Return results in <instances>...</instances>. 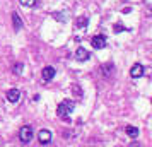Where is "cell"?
Instances as JSON below:
<instances>
[{"mask_svg":"<svg viewBox=\"0 0 152 147\" xmlns=\"http://www.w3.org/2000/svg\"><path fill=\"white\" fill-rule=\"evenodd\" d=\"M74 108H75V103H74V101H70V99H63L62 103L56 106V115H58L60 118H69L70 113L74 111Z\"/></svg>","mask_w":152,"mask_h":147,"instance_id":"cell-1","label":"cell"},{"mask_svg":"<svg viewBox=\"0 0 152 147\" xmlns=\"http://www.w3.org/2000/svg\"><path fill=\"white\" fill-rule=\"evenodd\" d=\"M19 140H21L22 144H29L33 140V127L31 125L21 127V130H19Z\"/></svg>","mask_w":152,"mask_h":147,"instance_id":"cell-2","label":"cell"},{"mask_svg":"<svg viewBox=\"0 0 152 147\" xmlns=\"http://www.w3.org/2000/svg\"><path fill=\"white\" fill-rule=\"evenodd\" d=\"M106 36L104 34H97L92 38V41H91V45H92V48H96V50H103L104 46H106Z\"/></svg>","mask_w":152,"mask_h":147,"instance_id":"cell-3","label":"cell"},{"mask_svg":"<svg viewBox=\"0 0 152 147\" xmlns=\"http://www.w3.org/2000/svg\"><path fill=\"white\" fill-rule=\"evenodd\" d=\"M38 140H39V144H41V146L50 144V142H51V132L46 130V128L39 130V132H38Z\"/></svg>","mask_w":152,"mask_h":147,"instance_id":"cell-4","label":"cell"},{"mask_svg":"<svg viewBox=\"0 0 152 147\" xmlns=\"http://www.w3.org/2000/svg\"><path fill=\"white\" fill-rule=\"evenodd\" d=\"M142 75H144V65H142V63H135L130 69V77L138 79V77H142Z\"/></svg>","mask_w":152,"mask_h":147,"instance_id":"cell-5","label":"cell"},{"mask_svg":"<svg viewBox=\"0 0 152 147\" xmlns=\"http://www.w3.org/2000/svg\"><path fill=\"white\" fill-rule=\"evenodd\" d=\"M56 75V70L53 69V67H45L41 72V77L43 80H46V82H50V80H53V77Z\"/></svg>","mask_w":152,"mask_h":147,"instance_id":"cell-6","label":"cell"},{"mask_svg":"<svg viewBox=\"0 0 152 147\" xmlns=\"http://www.w3.org/2000/svg\"><path fill=\"white\" fill-rule=\"evenodd\" d=\"M19 99H21V91L19 89H10V91H7V101L9 103H19Z\"/></svg>","mask_w":152,"mask_h":147,"instance_id":"cell-7","label":"cell"},{"mask_svg":"<svg viewBox=\"0 0 152 147\" xmlns=\"http://www.w3.org/2000/svg\"><path fill=\"white\" fill-rule=\"evenodd\" d=\"M75 58L79 60V62H86V60H89L91 58V53L87 51L86 48H77V51H75Z\"/></svg>","mask_w":152,"mask_h":147,"instance_id":"cell-8","label":"cell"},{"mask_svg":"<svg viewBox=\"0 0 152 147\" xmlns=\"http://www.w3.org/2000/svg\"><path fill=\"white\" fill-rule=\"evenodd\" d=\"M12 26H14L15 31H21L22 29V21H21V15L17 14V12H14L12 14Z\"/></svg>","mask_w":152,"mask_h":147,"instance_id":"cell-9","label":"cell"},{"mask_svg":"<svg viewBox=\"0 0 152 147\" xmlns=\"http://www.w3.org/2000/svg\"><path fill=\"white\" fill-rule=\"evenodd\" d=\"M125 132H126V135H128V137H132V139L138 137V128H137V127H133V125L125 127Z\"/></svg>","mask_w":152,"mask_h":147,"instance_id":"cell-10","label":"cell"},{"mask_svg":"<svg viewBox=\"0 0 152 147\" xmlns=\"http://www.w3.org/2000/svg\"><path fill=\"white\" fill-rule=\"evenodd\" d=\"M89 24V19L86 17V15H80V17H77V28H86Z\"/></svg>","mask_w":152,"mask_h":147,"instance_id":"cell-11","label":"cell"},{"mask_svg":"<svg viewBox=\"0 0 152 147\" xmlns=\"http://www.w3.org/2000/svg\"><path fill=\"white\" fill-rule=\"evenodd\" d=\"M21 2V5H24V7H34L36 5V0H19Z\"/></svg>","mask_w":152,"mask_h":147,"instance_id":"cell-12","label":"cell"},{"mask_svg":"<svg viewBox=\"0 0 152 147\" xmlns=\"http://www.w3.org/2000/svg\"><path fill=\"white\" fill-rule=\"evenodd\" d=\"M22 69H24V65H22V63H15V65H14V74H17V75L22 74Z\"/></svg>","mask_w":152,"mask_h":147,"instance_id":"cell-13","label":"cell"},{"mask_svg":"<svg viewBox=\"0 0 152 147\" xmlns=\"http://www.w3.org/2000/svg\"><path fill=\"white\" fill-rule=\"evenodd\" d=\"M121 31H125L123 26L121 24H115V33H121Z\"/></svg>","mask_w":152,"mask_h":147,"instance_id":"cell-14","label":"cell"}]
</instances>
